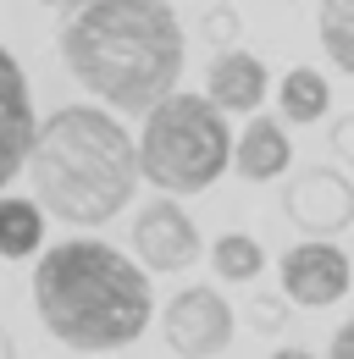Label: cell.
I'll return each mask as SVG.
<instances>
[{
    "label": "cell",
    "mask_w": 354,
    "mask_h": 359,
    "mask_svg": "<svg viewBox=\"0 0 354 359\" xmlns=\"http://www.w3.org/2000/svg\"><path fill=\"white\" fill-rule=\"evenodd\" d=\"M34 94H28V72L11 50L0 45V194L22 177V161H28V144H34Z\"/></svg>",
    "instance_id": "obj_9"
},
{
    "label": "cell",
    "mask_w": 354,
    "mask_h": 359,
    "mask_svg": "<svg viewBox=\"0 0 354 359\" xmlns=\"http://www.w3.org/2000/svg\"><path fill=\"white\" fill-rule=\"evenodd\" d=\"M249 320H255V332H282L288 326V304L282 299H255V310H249Z\"/></svg>",
    "instance_id": "obj_17"
},
{
    "label": "cell",
    "mask_w": 354,
    "mask_h": 359,
    "mask_svg": "<svg viewBox=\"0 0 354 359\" xmlns=\"http://www.w3.org/2000/svg\"><path fill=\"white\" fill-rule=\"evenodd\" d=\"M238 332V315L216 287H183L161 310V337L177 359H216Z\"/></svg>",
    "instance_id": "obj_5"
},
{
    "label": "cell",
    "mask_w": 354,
    "mask_h": 359,
    "mask_svg": "<svg viewBox=\"0 0 354 359\" xmlns=\"http://www.w3.org/2000/svg\"><path fill=\"white\" fill-rule=\"evenodd\" d=\"M277 276H282V299L299 304V310H332V304L354 287L349 255H343L338 243H327V238L294 243V249L282 255Z\"/></svg>",
    "instance_id": "obj_6"
},
{
    "label": "cell",
    "mask_w": 354,
    "mask_h": 359,
    "mask_svg": "<svg viewBox=\"0 0 354 359\" xmlns=\"http://www.w3.org/2000/svg\"><path fill=\"white\" fill-rule=\"evenodd\" d=\"M282 210L310 238H338L343 226H354V182L343 172H332V166H310V172H299L288 182Z\"/></svg>",
    "instance_id": "obj_8"
},
{
    "label": "cell",
    "mask_w": 354,
    "mask_h": 359,
    "mask_svg": "<svg viewBox=\"0 0 354 359\" xmlns=\"http://www.w3.org/2000/svg\"><path fill=\"white\" fill-rule=\"evenodd\" d=\"M61 61L100 105L150 111L183 78V28L166 0H72Z\"/></svg>",
    "instance_id": "obj_1"
},
{
    "label": "cell",
    "mask_w": 354,
    "mask_h": 359,
    "mask_svg": "<svg viewBox=\"0 0 354 359\" xmlns=\"http://www.w3.org/2000/svg\"><path fill=\"white\" fill-rule=\"evenodd\" d=\"M34 310L44 332L78 354H117L144 337L155 293L150 271L105 238H67L34 266Z\"/></svg>",
    "instance_id": "obj_2"
},
{
    "label": "cell",
    "mask_w": 354,
    "mask_h": 359,
    "mask_svg": "<svg viewBox=\"0 0 354 359\" xmlns=\"http://www.w3.org/2000/svg\"><path fill=\"white\" fill-rule=\"evenodd\" d=\"M232 166V128L205 94L166 89L144 111L138 138V177H150L161 194H205Z\"/></svg>",
    "instance_id": "obj_4"
},
{
    "label": "cell",
    "mask_w": 354,
    "mask_h": 359,
    "mask_svg": "<svg viewBox=\"0 0 354 359\" xmlns=\"http://www.w3.org/2000/svg\"><path fill=\"white\" fill-rule=\"evenodd\" d=\"M211 271H216V282H255L266 271V249L249 232H221L211 243Z\"/></svg>",
    "instance_id": "obj_14"
},
{
    "label": "cell",
    "mask_w": 354,
    "mask_h": 359,
    "mask_svg": "<svg viewBox=\"0 0 354 359\" xmlns=\"http://www.w3.org/2000/svg\"><path fill=\"white\" fill-rule=\"evenodd\" d=\"M288 166H294V144L282 133V122L255 116L244 133L232 138V172L244 182H271V177H282Z\"/></svg>",
    "instance_id": "obj_11"
},
{
    "label": "cell",
    "mask_w": 354,
    "mask_h": 359,
    "mask_svg": "<svg viewBox=\"0 0 354 359\" xmlns=\"http://www.w3.org/2000/svg\"><path fill=\"white\" fill-rule=\"evenodd\" d=\"M205 100L216 111H232V116H255L266 100V61L232 45L216 50L211 67H205Z\"/></svg>",
    "instance_id": "obj_10"
},
{
    "label": "cell",
    "mask_w": 354,
    "mask_h": 359,
    "mask_svg": "<svg viewBox=\"0 0 354 359\" xmlns=\"http://www.w3.org/2000/svg\"><path fill=\"white\" fill-rule=\"evenodd\" d=\"M22 172L44 216L67 226H105L133 205L138 149L105 105H61L34 128Z\"/></svg>",
    "instance_id": "obj_3"
},
{
    "label": "cell",
    "mask_w": 354,
    "mask_h": 359,
    "mask_svg": "<svg viewBox=\"0 0 354 359\" xmlns=\"http://www.w3.org/2000/svg\"><path fill=\"white\" fill-rule=\"evenodd\" d=\"M0 359H17V343H11V332L0 326Z\"/></svg>",
    "instance_id": "obj_20"
},
{
    "label": "cell",
    "mask_w": 354,
    "mask_h": 359,
    "mask_svg": "<svg viewBox=\"0 0 354 359\" xmlns=\"http://www.w3.org/2000/svg\"><path fill=\"white\" fill-rule=\"evenodd\" d=\"M44 243V210L22 194H0V260H28Z\"/></svg>",
    "instance_id": "obj_12"
},
{
    "label": "cell",
    "mask_w": 354,
    "mask_h": 359,
    "mask_svg": "<svg viewBox=\"0 0 354 359\" xmlns=\"http://www.w3.org/2000/svg\"><path fill=\"white\" fill-rule=\"evenodd\" d=\"M332 155H338V161H349V166H354V111H349V116H338V122H332Z\"/></svg>",
    "instance_id": "obj_18"
},
{
    "label": "cell",
    "mask_w": 354,
    "mask_h": 359,
    "mask_svg": "<svg viewBox=\"0 0 354 359\" xmlns=\"http://www.w3.org/2000/svg\"><path fill=\"white\" fill-rule=\"evenodd\" d=\"M271 359H315V354H310V348H277Z\"/></svg>",
    "instance_id": "obj_21"
},
{
    "label": "cell",
    "mask_w": 354,
    "mask_h": 359,
    "mask_svg": "<svg viewBox=\"0 0 354 359\" xmlns=\"http://www.w3.org/2000/svg\"><path fill=\"white\" fill-rule=\"evenodd\" d=\"M133 255L144 271H188L199 260V226L172 194L150 199L133 216Z\"/></svg>",
    "instance_id": "obj_7"
},
{
    "label": "cell",
    "mask_w": 354,
    "mask_h": 359,
    "mask_svg": "<svg viewBox=\"0 0 354 359\" xmlns=\"http://www.w3.org/2000/svg\"><path fill=\"white\" fill-rule=\"evenodd\" d=\"M327 359H354V315L332 332V348H327Z\"/></svg>",
    "instance_id": "obj_19"
},
{
    "label": "cell",
    "mask_w": 354,
    "mask_h": 359,
    "mask_svg": "<svg viewBox=\"0 0 354 359\" xmlns=\"http://www.w3.org/2000/svg\"><path fill=\"white\" fill-rule=\"evenodd\" d=\"M315 28H321V50L332 55V67L354 78V0H321Z\"/></svg>",
    "instance_id": "obj_15"
},
{
    "label": "cell",
    "mask_w": 354,
    "mask_h": 359,
    "mask_svg": "<svg viewBox=\"0 0 354 359\" xmlns=\"http://www.w3.org/2000/svg\"><path fill=\"white\" fill-rule=\"evenodd\" d=\"M238 28H244V22H238V11H232V6H211V11H205V22H199V34H205L216 50L232 45V39H238Z\"/></svg>",
    "instance_id": "obj_16"
},
{
    "label": "cell",
    "mask_w": 354,
    "mask_h": 359,
    "mask_svg": "<svg viewBox=\"0 0 354 359\" xmlns=\"http://www.w3.org/2000/svg\"><path fill=\"white\" fill-rule=\"evenodd\" d=\"M39 6H72V0H39Z\"/></svg>",
    "instance_id": "obj_22"
},
{
    "label": "cell",
    "mask_w": 354,
    "mask_h": 359,
    "mask_svg": "<svg viewBox=\"0 0 354 359\" xmlns=\"http://www.w3.org/2000/svg\"><path fill=\"white\" fill-rule=\"evenodd\" d=\"M277 105H282V122H321L327 111H332V83L315 72V67H294L282 83H277Z\"/></svg>",
    "instance_id": "obj_13"
}]
</instances>
